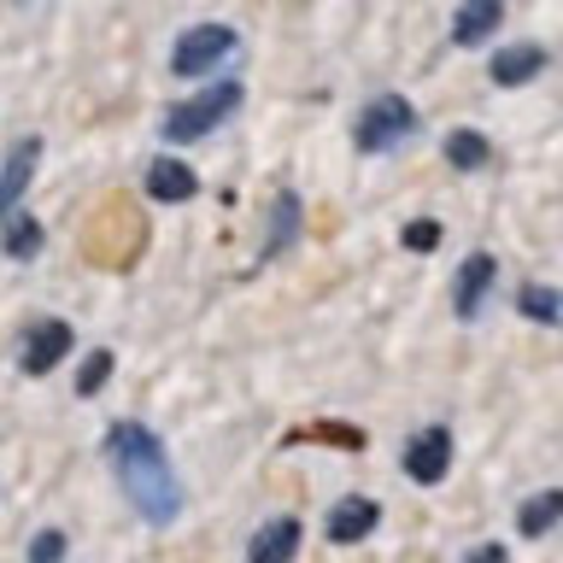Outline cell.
Instances as JSON below:
<instances>
[{
    "instance_id": "obj_11",
    "label": "cell",
    "mask_w": 563,
    "mask_h": 563,
    "mask_svg": "<svg viewBox=\"0 0 563 563\" xmlns=\"http://www.w3.org/2000/svg\"><path fill=\"white\" fill-rule=\"evenodd\" d=\"M499 18H505V7H499V0H470V7L452 18V42H457V47H475V42H487V35L499 30Z\"/></svg>"
},
{
    "instance_id": "obj_5",
    "label": "cell",
    "mask_w": 563,
    "mask_h": 563,
    "mask_svg": "<svg viewBox=\"0 0 563 563\" xmlns=\"http://www.w3.org/2000/svg\"><path fill=\"white\" fill-rule=\"evenodd\" d=\"M376 522H382V510H376V499H358V493H352V499H334L329 505V540L334 545H358V540H369L376 534Z\"/></svg>"
},
{
    "instance_id": "obj_12",
    "label": "cell",
    "mask_w": 563,
    "mask_h": 563,
    "mask_svg": "<svg viewBox=\"0 0 563 563\" xmlns=\"http://www.w3.org/2000/svg\"><path fill=\"white\" fill-rule=\"evenodd\" d=\"M194 188H200V183H194V170L183 165V158H153V170H147V194H153V200L176 206V200H188Z\"/></svg>"
},
{
    "instance_id": "obj_7",
    "label": "cell",
    "mask_w": 563,
    "mask_h": 563,
    "mask_svg": "<svg viewBox=\"0 0 563 563\" xmlns=\"http://www.w3.org/2000/svg\"><path fill=\"white\" fill-rule=\"evenodd\" d=\"M70 352V329L65 323H35L24 334V352H18V364H24V376H47L53 364H59Z\"/></svg>"
},
{
    "instance_id": "obj_16",
    "label": "cell",
    "mask_w": 563,
    "mask_h": 563,
    "mask_svg": "<svg viewBox=\"0 0 563 563\" xmlns=\"http://www.w3.org/2000/svg\"><path fill=\"white\" fill-rule=\"evenodd\" d=\"M446 158H452L457 170H482V165H487V135L452 130V135H446Z\"/></svg>"
},
{
    "instance_id": "obj_9",
    "label": "cell",
    "mask_w": 563,
    "mask_h": 563,
    "mask_svg": "<svg viewBox=\"0 0 563 563\" xmlns=\"http://www.w3.org/2000/svg\"><path fill=\"white\" fill-rule=\"evenodd\" d=\"M35 158H42V141H35V135H24V141H18V147L7 153V165H0V211H12V206H18V194L30 188Z\"/></svg>"
},
{
    "instance_id": "obj_1",
    "label": "cell",
    "mask_w": 563,
    "mask_h": 563,
    "mask_svg": "<svg viewBox=\"0 0 563 563\" xmlns=\"http://www.w3.org/2000/svg\"><path fill=\"white\" fill-rule=\"evenodd\" d=\"M106 452H112V470H118L123 493H130V505L147 522H170L176 510H183V482H176V470H170V457H165L153 429L118 422L112 440H106Z\"/></svg>"
},
{
    "instance_id": "obj_15",
    "label": "cell",
    "mask_w": 563,
    "mask_h": 563,
    "mask_svg": "<svg viewBox=\"0 0 563 563\" xmlns=\"http://www.w3.org/2000/svg\"><path fill=\"white\" fill-rule=\"evenodd\" d=\"M517 311H522V317H540V323H552V329H563V294H558V288L528 282V288L517 294Z\"/></svg>"
},
{
    "instance_id": "obj_21",
    "label": "cell",
    "mask_w": 563,
    "mask_h": 563,
    "mask_svg": "<svg viewBox=\"0 0 563 563\" xmlns=\"http://www.w3.org/2000/svg\"><path fill=\"white\" fill-rule=\"evenodd\" d=\"M464 563H510V558H505V545H475Z\"/></svg>"
},
{
    "instance_id": "obj_20",
    "label": "cell",
    "mask_w": 563,
    "mask_h": 563,
    "mask_svg": "<svg viewBox=\"0 0 563 563\" xmlns=\"http://www.w3.org/2000/svg\"><path fill=\"white\" fill-rule=\"evenodd\" d=\"M59 558H65V534H59V528H47V534L30 540V563H59Z\"/></svg>"
},
{
    "instance_id": "obj_14",
    "label": "cell",
    "mask_w": 563,
    "mask_h": 563,
    "mask_svg": "<svg viewBox=\"0 0 563 563\" xmlns=\"http://www.w3.org/2000/svg\"><path fill=\"white\" fill-rule=\"evenodd\" d=\"M563 522V487H552V493H534L522 510H517V528L528 540H540V534H552V528Z\"/></svg>"
},
{
    "instance_id": "obj_13",
    "label": "cell",
    "mask_w": 563,
    "mask_h": 563,
    "mask_svg": "<svg viewBox=\"0 0 563 563\" xmlns=\"http://www.w3.org/2000/svg\"><path fill=\"white\" fill-rule=\"evenodd\" d=\"M540 70H545V47H499L493 53V82H505V88L540 77Z\"/></svg>"
},
{
    "instance_id": "obj_17",
    "label": "cell",
    "mask_w": 563,
    "mask_h": 563,
    "mask_svg": "<svg viewBox=\"0 0 563 563\" xmlns=\"http://www.w3.org/2000/svg\"><path fill=\"white\" fill-rule=\"evenodd\" d=\"M7 253H12V258H35V253H42V223L18 218V223L7 229Z\"/></svg>"
},
{
    "instance_id": "obj_8",
    "label": "cell",
    "mask_w": 563,
    "mask_h": 563,
    "mask_svg": "<svg viewBox=\"0 0 563 563\" xmlns=\"http://www.w3.org/2000/svg\"><path fill=\"white\" fill-rule=\"evenodd\" d=\"M299 552V522L294 517H271L246 545V563H294Z\"/></svg>"
},
{
    "instance_id": "obj_6",
    "label": "cell",
    "mask_w": 563,
    "mask_h": 563,
    "mask_svg": "<svg viewBox=\"0 0 563 563\" xmlns=\"http://www.w3.org/2000/svg\"><path fill=\"white\" fill-rule=\"evenodd\" d=\"M452 470V434L446 429H422L411 446H405V475L411 482H440Z\"/></svg>"
},
{
    "instance_id": "obj_18",
    "label": "cell",
    "mask_w": 563,
    "mask_h": 563,
    "mask_svg": "<svg viewBox=\"0 0 563 563\" xmlns=\"http://www.w3.org/2000/svg\"><path fill=\"white\" fill-rule=\"evenodd\" d=\"M106 376H112V352H95V358L82 364V376H77V394H100Z\"/></svg>"
},
{
    "instance_id": "obj_4",
    "label": "cell",
    "mask_w": 563,
    "mask_h": 563,
    "mask_svg": "<svg viewBox=\"0 0 563 563\" xmlns=\"http://www.w3.org/2000/svg\"><path fill=\"white\" fill-rule=\"evenodd\" d=\"M229 59H241V35L223 30V24H194L183 42H176V53H170L176 77H206V70H218Z\"/></svg>"
},
{
    "instance_id": "obj_19",
    "label": "cell",
    "mask_w": 563,
    "mask_h": 563,
    "mask_svg": "<svg viewBox=\"0 0 563 563\" xmlns=\"http://www.w3.org/2000/svg\"><path fill=\"white\" fill-rule=\"evenodd\" d=\"M405 246H411V253H434V246H440V223H429V218L405 223Z\"/></svg>"
},
{
    "instance_id": "obj_3",
    "label": "cell",
    "mask_w": 563,
    "mask_h": 563,
    "mask_svg": "<svg viewBox=\"0 0 563 563\" xmlns=\"http://www.w3.org/2000/svg\"><path fill=\"white\" fill-rule=\"evenodd\" d=\"M235 106H241V82H218V88H206V95H188L183 106L165 112V141H200V135L218 130Z\"/></svg>"
},
{
    "instance_id": "obj_2",
    "label": "cell",
    "mask_w": 563,
    "mask_h": 563,
    "mask_svg": "<svg viewBox=\"0 0 563 563\" xmlns=\"http://www.w3.org/2000/svg\"><path fill=\"white\" fill-rule=\"evenodd\" d=\"M417 130H422V118L405 95H376L358 112V147L364 153H394L405 141H417Z\"/></svg>"
},
{
    "instance_id": "obj_10",
    "label": "cell",
    "mask_w": 563,
    "mask_h": 563,
    "mask_svg": "<svg viewBox=\"0 0 563 563\" xmlns=\"http://www.w3.org/2000/svg\"><path fill=\"white\" fill-rule=\"evenodd\" d=\"M493 253H470L464 258V271H457V294H452V306H457V317H475L482 311V299H487V288H493Z\"/></svg>"
}]
</instances>
